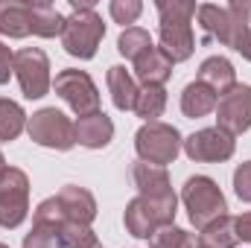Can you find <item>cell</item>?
Returning a JSON list of instances; mask_svg holds the SVG:
<instances>
[{"mask_svg": "<svg viewBox=\"0 0 251 248\" xmlns=\"http://www.w3.org/2000/svg\"><path fill=\"white\" fill-rule=\"evenodd\" d=\"M161 26V50L173 59V64L187 62L196 53V35H193V18H196V3L193 0H158L155 3Z\"/></svg>", "mask_w": 251, "mask_h": 248, "instance_id": "6da1fadb", "label": "cell"}, {"mask_svg": "<svg viewBox=\"0 0 251 248\" xmlns=\"http://www.w3.org/2000/svg\"><path fill=\"white\" fill-rule=\"evenodd\" d=\"M70 18H64V29H62V47L67 56L73 59H94L102 35H105V24L94 9V0H70Z\"/></svg>", "mask_w": 251, "mask_h": 248, "instance_id": "7a4b0ae2", "label": "cell"}, {"mask_svg": "<svg viewBox=\"0 0 251 248\" xmlns=\"http://www.w3.org/2000/svg\"><path fill=\"white\" fill-rule=\"evenodd\" d=\"M181 201H184L190 225L196 231H204L216 219L228 216V201L210 175H190L181 187Z\"/></svg>", "mask_w": 251, "mask_h": 248, "instance_id": "3957f363", "label": "cell"}, {"mask_svg": "<svg viewBox=\"0 0 251 248\" xmlns=\"http://www.w3.org/2000/svg\"><path fill=\"white\" fill-rule=\"evenodd\" d=\"M181 134L178 128L170 123H143L134 134V152L143 164H152V167H167L178 158L181 152Z\"/></svg>", "mask_w": 251, "mask_h": 248, "instance_id": "277c9868", "label": "cell"}, {"mask_svg": "<svg viewBox=\"0 0 251 248\" xmlns=\"http://www.w3.org/2000/svg\"><path fill=\"white\" fill-rule=\"evenodd\" d=\"M26 134H29L32 143H38L44 149H56V152H67V149L76 146V125L59 108L35 111L26 120Z\"/></svg>", "mask_w": 251, "mask_h": 248, "instance_id": "5b68a950", "label": "cell"}, {"mask_svg": "<svg viewBox=\"0 0 251 248\" xmlns=\"http://www.w3.org/2000/svg\"><path fill=\"white\" fill-rule=\"evenodd\" d=\"M15 79L21 85V94L26 99H41L50 94L53 88V76H50V59L41 47H24L15 53Z\"/></svg>", "mask_w": 251, "mask_h": 248, "instance_id": "8992f818", "label": "cell"}, {"mask_svg": "<svg viewBox=\"0 0 251 248\" xmlns=\"http://www.w3.org/2000/svg\"><path fill=\"white\" fill-rule=\"evenodd\" d=\"M29 216V178L18 167L0 173V228H18Z\"/></svg>", "mask_w": 251, "mask_h": 248, "instance_id": "52a82bcc", "label": "cell"}, {"mask_svg": "<svg viewBox=\"0 0 251 248\" xmlns=\"http://www.w3.org/2000/svg\"><path fill=\"white\" fill-rule=\"evenodd\" d=\"M53 91L73 108L76 117H88V114H97V111H100V91H97L94 79H91L85 70L67 67L62 73H56Z\"/></svg>", "mask_w": 251, "mask_h": 248, "instance_id": "ba28073f", "label": "cell"}, {"mask_svg": "<svg viewBox=\"0 0 251 248\" xmlns=\"http://www.w3.org/2000/svg\"><path fill=\"white\" fill-rule=\"evenodd\" d=\"M184 155L196 164H222L228 158H234V149H237V140L222 131V128H199L193 131L190 137H184L181 143Z\"/></svg>", "mask_w": 251, "mask_h": 248, "instance_id": "9c48e42d", "label": "cell"}, {"mask_svg": "<svg viewBox=\"0 0 251 248\" xmlns=\"http://www.w3.org/2000/svg\"><path fill=\"white\" fill-rule=\"evenodd\" d=\"M216 128L228 131L231 137L251 128V85H234L216 102Z\"/></svg>", "mask_w": 251, "mask_h": 248, "instance_id": "30bf717a", "label": "cell"}, {"mask_svg": "<svg viewBox=\"0 0 251 248\" xmlns=\"http://www.w3.org/2000/svg\"><path fill=\"white\" fill-rule=\"evenodd\" d=\"M59 204H62V213L67 222H76V225H91L97 219V198L91 196V190L79 184H64L56 193Z\"/></svg>", "mask_w": 251, "mask_h": 248, "instance_id": "8fae6325", "label": "cell"}, {"mask_svg": "<svg viewBox=\"0 0 251 248\" xmlns=\"http://www.w3.org/2000/svg\"><path fill=\"white\" fill-rule=\"evenodd\" d=\"M225 9L231 18L225 47L237 50L246 62H251V0H231Z\"/></svg>", "mask_w": 251, "mask_h": 248, "instance_id": "7c38bea8", "label": "cell"}, {"mask_svg": "<svg viewBox=\"0 0 251 248\" xmlns=\"http://www.w3.org/2000/svg\"><path fill=\"white\" fill-rule=\"evenodd\" d=\"M131 178H134V187H137V196H143V198H170V196H176L167 167H152V164L137 161L131 167Z\"/></svg>", "mask_w": 251, "mask_h": 248, "instance_id": "4fadbf2b", "label": "cell"}, {"mask_svg": "<svg viewBox=\"0 0 251 248\" xmlns=\"http://www.w3.org/2000/svg\"><path fill=\"white\" fill-rule=\"evenodd\" d=\"M76 143L85 149H105L114 140V123L105 111L88 114V117H76Z\"/></svg>", "mask_w": 251, "mask_h": 248, "instance_id": "5bb4252c", "label": "cell"}, {"mask_svg": "<svg viewBox=\"0 0 251 248\" xmlns=\"http://www.w3.org/2000/svg\"><path fill=\"white\" fill-rule=\"evenodd\" d=\"M199 82L207 85L216 97H225L237 85V70L225 56H210L199 64Z\"/></svg>", "mask_w": 251, "mask_h": 248, "instance_id": "9a60e30c", "label": "cell"}, {"mask_svg": "<svg viewBox=\"0 0 251 248\" xmlns=\"http://www.w3.org/2000/svg\"><path fill=\"white\" fill-rule=\"evenodd\" d=\"M170 76H173V59H170L161 47L146 50V53L134 62V79H137L140 85H164Z\"/></svg>", "mask_w": 251, "mask_h": 248, "instance_id": "2e32d148", "label": "cell"}, {"mask_svg": "<svg viewBox=\"0 0 251 248\" xmlns=\"http://www.w3.org/2000/svg\"><path fill=\"white\" fill-rule=\"evenodd\" d=\"M123 225H126V231H128L131 237H137V240H152V234L161 228L158 216L152 213V207H149L140 196H134V198L126 204Z\"/></svg>", "mask_w": 251, "mask_h": 248, "instance_id": "e0dca14e", "label": "cell"}, {"mask_svg": "<svg viewBox=\"0 0 251 248\" xmlns=\"http://www.w3.org/2000/svg\"><path fill=\"white\" fill-rule=\"evenodd\" d=\"M29 32V0H0V35L18 41Z\"/></svg>", "mask_w": 251, "mask_h": 248, "instance_id": "ac0fdd59", "label": "cell"}, {"mask_svg": "<svg viewBox=\"0 0 251 248\" xmlns=\"http://www.w3.org/2000/svg\"><path fill=\"white\" fill-rule=\"evenodd\" d=\"M105 82H108V94H111L114 108H120V111H134L137 82H134V76L126 70L123 64H111V67H108Z\"/></svg>", "mask_w": 251, "mask_h": 248, "instance_id": "d6986e66", "label": "cell"}, {"mask_svg": "<svg viewBox=\"0 0 251 248\" xmlns=\"http://www.w3.org/2000/svg\"><path fill=\"white\" fill-rule=\"evenodd\" d=\"M29 29L32 35L38 38H62L64 29V15L47 0H38V3H29Z\"/></svg>", "mask_w": 251, "mask_h": 248, "instance_id": "ffe728a7", "label": "cell"}, {"mask_svg": "<svg viewBox=\"0 0 251 248\" xmlns=\"http://www.w3.org/2000/svg\"><path fill=\"white\" fill-rule=\"evenodd\" d=\"M196 21L204 32V41H219L225 44L228 41V26H231V18H228V9L225 6H216V3H199L196 9Z\"/></svg>", "mask_w": 251, "mask_h": 248, "instance_id": "44dd1931", "label": "cell"}, {"mask_svg": "<svg viewBox=\"0 0 251 248\" xmlns=\"http://www.w3.org/2000/svg\"><path fill=\"white\" fill-rule=\"evenodd\" d=\"M216 102H219V97L207 85H201L199 79L190 82L187 88L181 91V111H184V117H190V120L207 117L210 111H216Z\"/></svg>", "mask_w": 251, "mask_h": 248, "instance_id": "7402d4cb", "label": "cell"}, {"mask_svg": "<svg viewBox=\"0 0 251 248\" xmlns=\"http://www.w3.org/2000/svg\"><path fill=\"white\" fill-rule=\"evenodd\" d=\"M167 108V91L164 85H140L137 99H134V114L143 123H158V117Z\"/></svg>", "mask_w": 251, "mask_h": 248, "instance_id": "603a6c76", "label": "cell"}, {"mask_svg": "<svg viewBox=\"0 0 251 248\" xmlns=\"http://www.w3.org/2000/svg\"><path fill=\"white\" fill-rule=\"evenodd\" d=\"M240 243L234 234V216H222L204 231H199V248H234Z\"/></svg>", "mask_w": 251, "mask_h": 248, "instance_id": "cb8c5ba5", "label": "cell"}, {"mask_svg": "<svg viewBox=\"0 0 251 248\" xmlns=\"http://www.w3.org/2000/svg\"><path fill=\"white\" fill-rule=\"evenodd\" d=\"M24 128H26V111L15 99L0 97V143L15 140Z\"/></svg>", "mask_w": 251, "mask_h": 248, "instance_id": "d4e9b609", "label": "cell"}, {"mask_svg": "<svg viewBox=\"0 0 251 248\" xmlns=\"http://www.w3.org/2000/svg\"><path fill=\"white\" fill-rule=\"evenodd\" d=\"M152 47H155L152 44V35L143 26H128V29L120 32V38H117V50H120V56H126L128 62H137Z\"/></svg>", "mask_w": 251, "mask_h": 248, "instance_id": "484cf974", "label": "cell"}, {"mask_svg": "<svg viewBox=\"0 0 251 248\" xmlns=\"http://www.w3.org/2000/svg\"><path fill=\"white\" fill-rule=\"evenodd\" d=\"M149 248H199V237L178 228V225H167V228H158L152 234Z\"/></svg>", "mask_w": 251, "mask_h": 248, "instance_id": "4316f807", "label": "cell"}, {"mask_svg": "<svg viewBox=\"0 0 251 248\" xmlns=\"http://www.w3.org/2000/svg\"><path fill=\"white\" fill-rule=\"evenodd\" d=\"M97 234L91 225H76V222H64L59 231V248H91L97 246Z\"/></svg>", "mask_w": 251, "mask_h": 248, "instance_id": "83f0119b", "label": "cell"}, {"mask_svg": "<svg viewBox=\"0 0 251 248\" xmlns=\"http://www.w3.org/2000/svg\"><path fill=\"white\" fill-rule=\"evenodd\" d=\"M62 225L32 222V231L24 237V248H59V231H62Z\"/></svg>", "mask_w": 251, "mask_h": 248, "instance_id": "f1b7e54d", "label": "cell"}, {"mask_svg": "<svg viewBox=\"0 0 251 248\" xmlns=\"http://www.w3.org/2000/svg\"><path fill=\"white\" fill-rule=\"evenodd\" d=\"M108 12H111L114 24H123L126 29H128V26L140 18L143 3H140V0H111V3H108Z\"/></svg>", "mask_w": 251, "mask_h": 248, "instance_id": "f546056e", "label": "cell"}, {"mask_svg": "<svg viewBox=\"0 0 251 248\" xmlns=\"http://www.w3.org/2000/svg\"><path fill=\"white\" fill-rule=\"evenodd\" d=\"M234 193H237L240 201L251 204V161L240 164V167L234 170Z\"/></svg>", "mask_w": 251, "mask_h": 248, "instance_id": "4dcf8cb0", "label": "cell"}, {"mask_svg": "<svg viewBox=\"0 0 251 248\" xmlns=\"http://www.w3.org/2000/svg\"><path fill=\"white\" fill-rule=\"evenodd\" d=\"M12 64H15V53L0 41V85H6L12 76H15V70H12Z\"/></svg>", "mask_w": 251, "mask_h": 248, "instance_id": "1f68e13d", "label": "cell"}, {"mask_svg": "<svg viewBox=\"0 0 251 248\" xmlns=\"http://www.w3.org/2000/svg\"><path fill=\"white\" fill-rule=\"evenodd\" d=\"M234 234L240 243H251V213L234 216Z\"/></svg>", "mask_w": 251, "mask_h": 248, "instance_id": "d6a6232c", "label": "cell"}, {"mask_svg": "<svg viewBox=\"0 0 251 248\" xmlns=\"http://www.w3.org/2000/svg\"><path fill=\"white\" fill-rule=\"evenodd\" d=\"M6 167H9V164H6V158H3V152H0V173H3Z\"/></svg>", "mask_w": 251, "mask_h": 248, "instance_id": "836d02e7", "label": "cell"}, {"mask_svg": "<svg viewBox=\"0 0 251 248\" xmlns=\"http://www.w3.org/2000/svg\"><path fill=\"white\" fill-rule=\"evenodd\" d=\"M91 248H102V243H97V246H91Z\"/></svg>", "mask_w": 251, "mask_h": 248, "instance_id": "e575fe53", "label": "cell"}, {"mask_svg": "<svg viewBox=\"0 0 251 248\" xmlns=\"http://www.w3.org/2000/svg\"><path fill=\"white\" fill-rule=\"evenodd\" d=\"M0 248H9V246H6V243H0Z\"/></svg>", "mask_w": 251, "mask_h": 248, "instance_id": "d590c367", "label": "cell"}]
</instances>
